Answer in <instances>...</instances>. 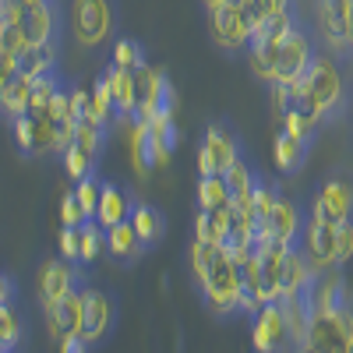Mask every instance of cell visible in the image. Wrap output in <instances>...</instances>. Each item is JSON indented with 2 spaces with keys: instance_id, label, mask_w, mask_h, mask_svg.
<instances>
[{
  "instance_id": "6da1fadb",
  "label": "cell",
  "mask_w": 353,
  "mask_h": 353,
  "mask_svg": "<svg viewBox=\"0 0 353 353\" xmlns=\"http://www.w3.org/2000/svg\"><path fill=\"white\" fill-rule=\"evenodd\" d=\"M301 81L311 92L321 121H332V117L350 110V85H346V74H343V64H339L336 53L318 50V57L311 61V68H307V74Z\"/></svg>"
},
{
  "instance_id": "7a4b0ae2",
  "label": "cell",
  "mask_w": 353,
  "mask_h": 353,
  "mask_svg": "<svg viewBox=\"0 0 353 353\" xmlns=\"http://www.w3.org/2000/svg\"><path fill=\"white\" fill-rule=\"evenodd\" d=\"M201 301L216 318H230V314H241V293H244V283H241V269L223 248L216 251V261H212V276L201 290Z\"/></svg>"
},
{
  "instance_id": "3957f363",
  "label": "cell",
  "mask_w": 353,
  "mask_h": 353,
  "mask_svg": "<svg viewBox=\"0 0 353 353\" xmlns=\"http://www.w3.org/2000/svg\"><path fill=\"white\" fill-rule=\"evenodd\" d=\"M272 57V85H293L301 81L311 68V61L318 57V46H314V36L307 32V28H293V32L279 43V46H265Z\"/></svg>"
},
{
  "instance_id": "277c9868",
  "label": "cell",
  "mask_w": 353,
  "mask_h": 353,
  "mask_svg": "<svg viewBox=\"0 0 353 353\" xmlns=\"http://www.w3.org/2000/svg\"><path fill=\"white\" fill-rule=\"evenodd\" d=\"M113 4L110 0H71V36L81 50H96L113 36Z\"/></svg>"
},
{
  "instance_id": "5b68a950",
  "label": "cell",
  "mask_w": 353,
  "mask_h": 353,
  "mask_svg": "<svg viewBox=\"0 0 353 353\" xmlns=\"http://www.w3.org/2000/svg\"><path fill=\"white\" fill-rule=\"evenodd\" d=\"M307 212L332 223V226H350L353 223V176H346V173L325 176L314 188V194L307 201Z\"/></svg>"
},
{
  "instance_id": "8992f818",
  "label": "cell",
  "mask_w": 353,
  "mask_h": 353,
  "mask_svg": "<svg viewBox=\"0 0 353 353\" xmlns=\"http://www.w3.org/2000/svg\"><path fill=\"white\" fill-rule=\"evenodd\" d=\"M304 223H307V205H304V201H297V198L279 194V198H276V209H272V216H269V226H261V230H258L254 248H261V244L301 248Z\"/></svg>"
},
{
  "instance_id": "52a82bcc",
  "label": "cell",
  "mask_w": 353,
  "mask_h": 353,
  "mask_svg": "<svg viewBox=\"0 0 353 353\" xmlns=\"http://www.w3.org/2000/svg\"><path fill=\"white\" fill-rule=\"evenodd\" d=\"M209 36H212V46L237 57L251 46V18L241 4H230L223 0L219 8L209 11Z\"/></svg>"
},
{
  "instance_id": "ba28073f",
  "label": "cell",
  "mask_w": 353,
  "mask_h": 353,
  "mask_svg": "<svg viewBox=\"0 0 353 353\" xmlns=\"http://www.w3.org/2000/svg\"><path fill=\"white\" fill-rule=\"evenodd\" d=\"M350 11L353 0H314V28L321 50L336 53L339 61L350 57Z\"/></svg>"
},
{
  "instance_id": "9c48e42d",
  "label": "cell",
  "mask_w": 353,
  "mask_h": 353,
  "mask_svg": "<svg viewBox=\"0 0 353 353\" xmlns=\"http://www.w3.org/2000/svg\"><path fill=\"white\" fill-rule=\"evenodd\" d=\"M134 81H138V106H134V121L149 124V121H156L159 113H173L176 96H173L170 78H166L159 68L141 64V68L134 71Z\"/></svg>"
},
{
  "instance_id": "30bf717a",
  "label": "cell",
  "mask_w": 353,
  "mask_h": 353,
  "mask_svg": "<svg viewBox=\"0 0 353 353\" xmlns=\"http://www.w3.org/2000/svg\"><path fill=\"white\" fill-rule=\"evenodd\" d=\"M85 283V276H81V265H74V261H68V258H46L43 265H39V283H36V293H39V304H43V311H50V307H57L68 293H74L78 286Z\"/></svg>"
},
{
  "instance_id": "8fae6325",
  "label": "cell",
  "mask_w": 353,
  "mask_h": 353,
  "mask_svg": "<svg viewBox=\"0 0 353 353\" xmlns=\"http://www.w3.org/2000/svg\"><path fill=\"white\" fill-rule=\"evenodd\" d=\"M113 321H117V304L106 290L99 286H88L81 283V339L88 346H99L110 332H113Z\"/></svg>"
},
{
  "instance_id": "7c38bea8",
  "label": "cell",
  "mask_w": 353,
  "mask_h": 353,
  "mask_svg": "<svg viewBox=\"0 0 353 353\" xmlns=\"http://www.w3.org/2000/svg\"><path fill=\"white\" fill-rule=\"evenodd\" d=\"M251 343H254V353H283V350L293 346L279 301L258 307V314L251 318Z\"/></svg>"
},
{
  "instance_id": "4fadbf2b",
  "label": "cell",
  "mask_w": 353,
  "mask_h": 353,
  "mask_svg": "<svg viewBox=\"0 0 353 353\" xmlns=\"http://www.w3.org/2000/svg\"><path fill=\"white\" fill-rule=\"evenodd\" d=\"M336 233H339V226L307 212V223H304V233H301V251L318 276L336 269Z\"/></svg>"
},
{
  "instance_id": "5bb4252c",
  "label": "cell",
  "mask_w": 353,
  "mask_h": 353,
  "mask_svg": "<svg viewBox=\"0 0 353 353\" xmlns=\"http://www.w3.org/2000/svg\"><path fill=\"white\" fill-rule=\"evenodd\" d=\"M201 152L212 159V170L223 176L233 163L244 156V141L237 138V131H233L226 121H212L209 128H205V134H201Z\"/></svg>"
},
{
  "instance_id": "9a60e30c",
  "label": "cell",
  "mask_w": 353,
  "mask_h": 353,
  "mask_svg": "<svg viewBox=\"0 0 353 353\" xmlns=\"http://www.w3.org/2000/svg\"><path fill=\"white\" fill-rule=\"evenodd\" d=\"M43 314H46V332H50L53 343H61L68 336H78L81 332V286L74 293H68L57 307L43 311Z\"/></svg>"
},
{
  "instance_id": "2e32d148",
  "label": "cell",
  "mask_w": 353,
  "mask_h": 353,
  "mask_svg": "<svg viewBox=\"0 0 353 353\" xmlns=\"http://www.w3.org/2000/svg\"><path fill=\"white\" fill-rule=\"evenodd\" d=\"M131 209H134V198H131V194H128L121 184L103 181V188H99V209H96V223H99L103 230H110V226H117V223H128Z\"/></svg>"
},
{
  "instance_id": "e0dca14e",
  "label": "cell",
  "mask_w": 353,
  "mask_h": 353,
  "mask_svg": "<svg viewBox=\"0 0 353 353\" xmlns=\"http://www.w3.org/2000/svg\"><path fill=\"white\" fill-rule=\"evenodd\" d=\"M106 85H110V96H113V106H117V121H131L134 117V106H138V81H134V71H124V68H106L103 71Z\"/></svg>"
},
{
  "instance_id": "ac0fdd59",
  "label": "cell",
  "mask_w": 353,
  "mask_h": 353,
  "mask_svg": "<svg viewBox=\"0 0 353 353\" xmlns=\"http://www.w3.org/2000/svg\"><path fill=\"white\" fill-rule=\"evenodd\" d=\"M21 25H25V43H28V46L57 43V36H61V11H57V4L28 8Z\"/></svg>"
},
{
  "instance_id": "d6986e66",
  "label": "cell",
  "mask_w": 353,
  "mask_h": 353,
  "mask_svg": "<svg viewBox=\"0 0 353 353\" xmlns=\"http://www.w3.org/2000/svg\"><path fill=\"white\" fill-rule=\"evenodd\" d=\"M128 223L134 226V233H138V241L145 244V251L156 248L166 237V219H163V212L156 209V205H149V201H134Z\"/></svg>"
},
{
  "instance_id": "ffe728a7",
  "label": "cell",
  "mask_w": 353,
  "mask_h": 353,
  "mask_svg": "<svg viewBox=\"0 0 353 353\" xmlns=\"http://www.w3.org/2000/svg\"><path fill=\"white\" fill-rule=\"evenodd\" d=\"M128 152H131V163H134L138 176H149L156 170V149H152L149 124L134 121V117H131V131H128Z\"/></svg>"
},
{
  "instance_id": "44dd1931",
  "label": "cell",
  "mask_w": 353,
  "mask_h": 353,
  "mask_svg": "<svg viewBox=\"0 0 353 353\" xmlns=\"http://www.w3.org/2000/svg\"><path fill=\"white\" fill-rule=\"evenodd\" d=\"M103 233H106V251H110L117 261L134 265V261L145 254V244L138 241V233H134L131 223H117V226H110V230H103Z\"/></svg>"
},
{
  "instance_id": "7402d4cb",
  "label": "cell",
  "mask_w": 353,
  "mask_h": 353,
  "mask_svg": "<svg viewBox=\"0 0 353 353\" xmlns=\"http://www.w3.org/2000/svg\"><path fill=\"white\" fill-rule=\"evenodd\" d=\"M57 71V43H39V46H25L18 57V74L21 78H43Z\"/></svg>"
},
{
  "instance_id": "603a6c76",
  "label": "cell",
  "mask_w": 353,
  "mask_h": 353,
  "mask_svg": "<svg viewBox=\"0 0 353 353\" xmlns=\"http://www.w3.org/2000/svg\"><path fill=\"white\" fill-rule=\"evenodd\" d=\"M307 152H311V145H307V141L290 138L286 131H279V134H276V149H272V156H276L279 173H286V176L301 173V170H304V163H307Z\"/></svg>"
},
{
  "instance_id": "cb8c5ba5",
  "label": "cell",
  "mask_w": 353,
  "mask_h": 353,
  "mask_svg": "<svg viewBox=\"0 0 353 353\" xmlns=\"http://www.w3.org/2000/svg\"><path fill=\"white\" fill-rule=\"evenodd\" d=\"M81 121H92V124H103V128H110V124L117 121V106H113L110 85H106L103 74L96 78L92 88H88V106H85V117H81Z\"/></svg>"
},
{
  "instance_id": "d4e9b609",
  "label": "cell",
  "mask_w": 353,
  "mask_h": 353,
  "mask_svg": "<svg viewBox=\"0 0 353 353\" xmlns=\"http://www.w3.org/2000/svg\"><path fill=\"white\" fill-rule=\"evenodd\" d=\"M230 205H233V194L223 176H198V209L201 212H219V209H230Z\"/></svg>"
},
{
  "instance_id": "484cf974",
  "label": "cell",
  "mask_w": 353,
  "mask_h": 353,
  "mask_svg": "<svg viewBox=\"0 0 353 353\" xmlns=\"http://www.w3.org/2000/svg\"><path fill=\"white\" fill-rule=\"evenodd\" d=\"M28 96H32V78H14L8 85V92L0 96V113L8 117V121H18V117L28 113Z\"/></svg>"
},
{
  "instance_id": "4316f807",
  "label": "cell",
  "mask_w": 353,
  "mask_h": 353,
  "mask_svg": "<svg viewBox=\"0 0 353 353\" xmlns=\"http://www.w3.org/2000/svg\"><path fill=\"white\" fill-rule=\"evenodd\" d=\"M216 244H201V241H191V251H188V272H191V283L201 290L212 276V261H216Z\"/></svg>"
},
{
  "instance_id": "83f0119b",
  "label": "cell",
  "mask_w": 353,
  "mask_h": 353,
  "mask_svg": "<svg viewBox=\"0 0 353 353\" xmlns=\"http://www.w3.org/2000/svg\"><path fill=\"white\" fill-rule=\"evenodd\" d=\"M258 170H254V163L248 159V156H241L237 163H233L226 173H223V181H226V188H230V194L233 198H244V194H251L254 191V184H258Z\"/></svg>"
},
{
  "instance_id": "f1b7e54d",
  "label": "cell",
  "mask_w": 353,
  "mask_h": 353,
  "mask_svg": "<svg viewBox=\"0 0 353 353\" xmlns=\"http://www.w3.org/2000/svg\"><path fill=\"white\" fill-rule=\"evenodd\" d=\"M61 74L57 71H50V74H43V78H32V96H28V113L32 117H43L46 113V106H50V99L61 92Z\"/></svg>"
},
{
  "instance_id": "f546056e",
  "label": "cell",
  "mask_w": 353,
  "mask_h": 353,
  "mask_svg": "<svg viewBox=\"0 0 353 353\" xmlns=\"http://www.w3.org/2000/svg\"><path fill=\"white\" fill-rule=\"evenodd\" d=\"M106 131H110V128H103V124L78 121V124H74V145H81V149L99 163L103 152H106Z\"/></svg>"
},
{
  "instance_id": "4dcf8cb0",
  "label": "cell",
  "mask_w": 353,
  "mask_h": 353,
  "mask_svg": "<svg viewBox=\"0 0 353 353\" xmlns=\"http://www.w3.org/2000/svg\"><path fill=\"white\" fill-rule=\"evenodd\" d=\"M78 248H81V269L92 265L99 258V251L106 248V233H103V226L96 219H88V223L78 226Z\"/></svg>"
},
{
  "instance_id": "1f68e13d",
  "label": "cell",
  "mask_w": 353,
  "mask_h": 353,
  "mask_svg": "<svg viewBox=\"0 0 353 353\" xmlns=\"http://www.w3.org/2000/svg\"><path fill=\"white\" fill-rule=\"evenodd\" d=\"M61 159H64V173L71 176V181L78 184V181H85V176H92V170H96V159L88 156L81 145H68V149L61 152Z\"/></svg>"
},
{
  "instance_id": "d6a6232c",
  "label": "cell",
  "mask_w": 353,
  "mask_h": 353,
  "mask_svg": "<svg viewBox=\"0 0 353 353\" xmlns=\"http://www.w3.org/2000/svg\"><path fill=\"white\" fill-rule=\"evenodd\" d=\"M113 68H124V71H138L141 64H149L145 61V50H141V43H134V39H117L113 43V61H110Z\"/></svg>"
},
{
  "instance_id": "836d02e7",
  "label": "cell",
  "mask_w": 353,
  "mask_h": 353,
  "mask_svg": "<svg viewBox=\"0 0 353 353\" xmlns=\"http://www.w3.org/2000/svg\"><path fill=\"white\" fill-rule=\"evenodd\" d=\"M11 138H14L21 156H36V117L25 113L18 121H11Z\"/></svg>"
},
{
  "instance_id": "e575fe53",
  "label": "cell",
  "mask_w": 353,
  "mask_h": 353,
  "mask_svg": "<svg viewBox=\"0 0 353 353\" xmlns=\"http://www.w3.org/2000/svg\"><path fill=\"white\" fill-rule=\"evenodd\" d=\"M99 188H103V181H96V173L74 184V198H78V205L85 209L88 219H96V209H99Z\"/></svg>"
},
{
  "instance_id": "d590c367",
  "label": "cell",
  "mask_w": 353,
  "mask_h": 353,
  "mask_svg": "<svg viewBox=\"0 0 353 353\" xmlns=\"http://www.w3.org/2000/svg\"><path fill=\"white\" fill-rule=\"evenodd\" d=\"M57 254L81 265V248H78V226H61V233H57Z\"/></svg>"
},
{
  "instance_id": "8d00e7d4",
  "label": "cell",
  "mask_w": 353,
  "mask_h": 353,
  "mask_svg": "<svg viewBox=\"0 0 353 353\" xmlns=\"http://www.w3.org/2000/svg\"><path fill=\"white\" fill-rule=\"evenodd\" d=\"M81 223H88V216H85V209L78 205L74 191H68L61 198V226H81Z\"/></svg>"
},
{
  "instance_id": "74e56055",
  "label": "cell",
  "mask_w": 353,
  "mask_h": 353,
  "mask_svg": "<svg viewBox=\"0 0 353 353\" xmlns=\"http://www.w3.org/2000/svg\"><path fill=\"white\" fill-rule=\"evenodd\" d=\"M350 261H353V223L339 226V233H336V269H343Z\"/></svg>"
},
{
  "instance_id": "f35d334b",
  "label": "cell",
  "mask_w": 353,
  "mask_h": 353,
  "mask_svg": "<svg viewBox=\"0 0 353 353\" xmlns=\"http://www.w3.org/2000/svg\"><path fill=\"white\" fill-rule=\"evenodd\" d=\"M18 78V57L8 53V50H0V96L8 92V85Z\"/></svg>"
},
{
  "instance_id": "ab89813d",
  "label": "cell",
  "mask_w": 353,
  "mask_h": 353,
  "mask_svg": "<svg viewBox=\"0 0 353 353\" xmlns=\"http://www.w3.org/2000/svg\"><path fill=\"white\" fill-rule=\"evenodd\" d=\"M14 301H18V283H14V276L0 272V307H4V304H14Z\"/></svg>"
},
{
  "instance_id": "60d3db41",
  "label": "cell",
  "mask_w": 353,
  "mask_h": 353,
  "mask_svg": "<svg viewBox=\"0 0 353 353\" xmlns=\"http://www.w3.org/2000/svg\"><path fill=\"white\" fill-rule=\"evenodd\" d=\"M57 353H88V343L81 336H68V339L57 343Z\"/></svg>"
},
{
  "instance_id": "b9f144b4",
  "label": "cell",
  "mask_w": 353,
  "mask_h": 353,
  "mask_svg": "<svg viewBox=\"0 0 353 353\" xmlns=\"http://www.w3.org/2000/svg\"><path fill=\"white\" fill-rule=\"evenodd\" d=\"M85 106H88V88H71V113L78 117H85Z\"/></svg>"
},
{
  "instance_id": "7bdbcfd3",
  "label": "cell",
  "mask_w": 353,
  "mask_h": 353,
  "mask_svg": "<svg viewBox=\"0 0 353 353\" xmlns=\"http://www.w3.org/2000/svg\"><path fill=\"white\" fill-rule=\"evenodd\" d=\"M18 4L28 11V8H43V4H53V0H18Z\"/></svg>"
},
{
  "instance_id": "ee69618b",
  "label": "cell",
  "mask_w": 353,
  "mask_h": 353,
  "mask_svg": "<svg viewBox=\"0 0 353 353\" xmlns=\"http://www.w3.org/2000/svg\"><path fill=\"white\" fill-rule=\"evenodd\" d=\"M0 350L11 353V343H8V332H4V321H0Z\"/></svg>"
},
{
  "instance_id": "f6af8a7d",
  "label": "cell",
  "mask_w": 353,
  "mask_h": 353,
  "mask_svg": "<svg viewBox=\"0 0 353 353\" xmlns=\"http://www.w3.org/2000/svg\"><path fill=\"white\" fill-rule=\"evenodd\" d=\"M201 4H205V11H212V8H219V4H223V0H201Z\"/></svg>"
},
{
  "instance_id": "bcb514c9",
  "label": "cell",
  "mask_w": 353,
  "mask_h": 353,
  "mask_svg": "<svg viewBox=\"0 0 353 353\" xmlns=\"http://www.w3.org/2000/svg\"><path fill=\"white\" fill-rule=\"evenodd\" d=\"M350 53H353V11H350Z\"/></svg>"
},
{
  "instance_id": "7dc6e473",
  "label": "cell",
  "mask_w": 353,
  "mask_h": 353,
  "mask_svg": "<svg viewBox=\"0 0 353 353\" xmlns=\"http://www.w3.org/2000/svg\"><path fill=\"white\" fill-rule=\"evenodd\" d=\"M0 353H4V350H0Z\"/></svg>"
}]
</instances>
